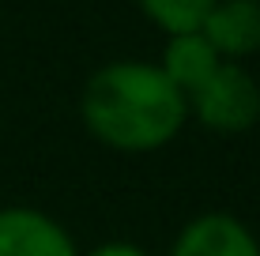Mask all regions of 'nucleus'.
<instances>
[{
	"label": "nucleus",
	"instance_id": "nucleus-3",
	"mask_svg": "<svg viewBox=\"0 0 260 256\" xmlns=\"http://www.w3.org/2000/svg\"><path fill=\"white\" fill-rule=\"evenodd\" d=\"M0 256H79V249L46 211L0 207Z\"/></svg>",
	"mask_w": 260,
	"mask_h": 256
},
{
	"label": "nucleus",
	"instance_id": "nucleus-1",
	"mask_svg": "<svg viewBox=\"0 0 260 256\" xmlns=\"http://www.w3.org/2000/svg\"><path fill=\"white\" fill-rule=\"evenodd\" d=\"M87 132L121 155H147L166 147L185 128L189 102L147 60H113L98 68L79 102Z\"/></svg>",
	"mask_w": 260,
	"mask_h": 256
},
{
	"label": "nucleus",
	"instance_id": "nucleus-2",
	"mask_svg": "<svg viewBox=\"0 0 260 256\" xmlns=\"http://www.w3.org/2000/svg\"><path fill=\"white\" fill-rule=\"evenodd\" d=\"M189 113L211 132H245L260 121V87L241 64L222 60L208 83L189 94Z\"/></svg>",
	"mask_w": 260,
	"mask_h": 256
},
{
	"label": "nucleus",
	"instance_id": "nucleus-6",
	"mask_svg": "<svg viewBox=\"0 0 260 256\" xmlns=\"http://www.w3.org/2000/svg\"><path fill=\"white\" fill-rule=\"evenodd\" d=\"M219 64H222V57L211 49V42L204 38L200 30H192V34H174V38H170L158 68H162V76L185 94V102H189V94L200 91Z\"/></svg>",
	"mask_w": 260,
	"mask_h": 256
},
{
	"label": "nucleus",
	"instance_id": "nucleus-5",
	"mask_svg": "<svg viewBox=\"0 0 260 256\" xmlns=\"http://www.w3.org/2000/svg\"><path fill=\"white\" fill-rule=\"evenodd\" d=\"M200 34L219 57L234 60L260 49V0H215Z\"/></svg>",
	"mask_w": 260,
	"mask_h": 256
},
{
	"label": "nucleus",
	"instance_id": "nucleus-4",
	"mask_svg": "<svg viewBox=\"0 0 260 256\" xmlns=\"http://www.w3.org/2000/svg\"><path fill=\"white\" fill-rule=\"evenodd\" d=\"M170 256H260V241L238 215L208 211L181 226Z\"/></svg>",
	"mask_w": 260,
	"mask_h": 256
},
{
	"label": "nucleus",
	"instance_id": "nucleus-8",
	"mask_svg": "<svg viewBox=\"0 0 260 256\" xmlns=\"http://www.w3.org/2000/svg\"><path fill=\"white\" fill-rule=\"evenodd\" d=\"M87 256H151V252L140 249V245H132V241H106V245H98V249H91Z\"/></svg>",
	"mask_w": 260,
	"mask_h": 256
},
{
	"label": "nucleus",
	"instance_id": "nucleus-7",
	"mask_svg": "<svg viewBox=\"0 0 260 256\" xmlns=\"http://www.w3.org/2000/svg\"><path fill=\"white\" fill-rule=\"evenodd\" d=\"M143 15L151 23H158L162 30L174 38V34H192L200 30L208 12L215 8V0H140Z\"/></svg>",
	"mask_w": 260,
	"mask_h": 256
}]
</instances>
